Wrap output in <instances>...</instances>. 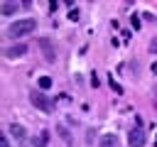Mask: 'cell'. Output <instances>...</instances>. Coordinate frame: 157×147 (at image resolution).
Segmentation results:
<instances>
[{
    "label": "cell",
    "mask_w": 157,
    "mask_h": 147,
    "mask_svg": "<svg viewBox=\"0 0 157 147\" xmlns=\"http://www.w3.org/2000/svg\"><path fill=\"white\" fill-rule=\"evenodd\" d=\"M37 29V20H15V22H10V27H7V37L10 39H22V37H27V34H32Z\"/></svg>",
    "instance_id": "1"
},
{
    "label": "cell",
    "mask_w": 157,
    "mask_h": 147,
    "mask_svg": "<svg viewBox=\"0 0 157 147\" xmlns=\"http://www.w3.org/2000/svg\"><path fill=\"white\" fill-rule=\"evenodd\" d=\"M29 103L37 108V110H42V113H52L54 110V100L47 96V93H42V91H29Z\"/></svg>",
    "instance_id": "2"
},
{
    "label": "cell",
    "mask_w": 157,
    "mask_h": 147,
    "mask_svg": "<svg viewBox=\"0 0 157 147\" xmlns=\"http://www.w3.org/2000/svg\"><path fill=\"white\" fill-rule=\"evenodd\" d=\"M128 145H130V147H145V145H147V132H145L140 125H135V127L130 130V135H128Z\"/></svg>",
    "instance_id": "3"
},
{
    "label": "cell",
    "mask_w": 157,
    "mask_h": 147,
    "mask_svg": "<svg viewBox=\"0 0 157 147\" xmlns=\"http://www.w3.org/2000/svg\"><path fill=\"white\" fill-rule=\"evenodd\" d=\"M39 49H42V54H44V59H47L49 64L56 61V51H54V44H52L49 37H39Z\"/></svg>",
    "instance_id": "4"
},
{
    "label": "cell",
    "mask_w": 157,
    "mask_h": 147,
    "mask_svg": "<svg viewBox=\"0 0 157 147\" xmlns=\"http://www.w3.org/2000/svg\"><path fill=\"white\" fill-rule=\"evenodd\" d=\"M7 132H10L17 142H25V140H27V127L20 125V123H10V125H7Z\"/></svg>",
    "instance_id": "5"
},
{
    "label": "cell",
    "mask_w": 157,
    "mask_h": 147,
    "mask_svg": "<svg viewBox=\"0 0 157 147\" xmlns=\"http://www.w3.org/2000/svg\"><path fill=\"white\" fill-rule=\"evenodd\" d=\"M2 54H5L7 59H17V56H25V54H27V44H22V42H20V44H12V47H7Z\"/></svg>",
    "instance_id": "6"
},
{
    "label": "cell",
    "mask_w": 157,
    "mask_h": 147,
    "mask_svg": "<svg viewBox=\"0 0 157 147\" xmlns=\"http://www.w3.org/2000/svg\"><path fill=\"white\" fill-rule=\"evenodd\" d=\"M17 10H20V2H2L0 5V15H5V17L7 15H15Z\"/></svg>",
    "instance_id": "7"
},
{
    "label": "cell",
    "mask_w": 157,
    "mask_h": 147,
    "mask_svg": "<svg viewBox=\"0 0 157 147\" xmlns=\"http://www.w3.org/2000/svg\"><path fill=\"white\" fill-rule=\"evenodd\" d=\"M56 132H59V137L64 140V145L66 147H74V140H71V132L64 127V125H56Z\"/></svg>",
    "instance_id": "8"
},
{
    "label": "cell",
    "mask_w": 157,
    "mask_h": 147,
    "mask_svg": "<svg viewBox=\"0 0 157 147\" xmlns=\"http://www.w3.org/2000/svg\"><path fill=\"white\" fill-rule=\"evenodd\" d=\"M98 147H118V137H115L113 132H108V135H103V137H101Z\"/></svg>",
    "instance_id": "9"
},
{
    "label": "cell",
    "mask_w": 157,
    "mask_h": 147,
    "mask_svg": "<svg viewBox=\"0 0 157 147\" xmlns=\"http://www.w3.org/2000/svg\"><path fill=\"white\" fill-rule=\"evenodd\" d=\"M47 145H49V130H42L39 137L34 140V147H47Z\"/></svg>",
    "instance_id": "10"
},
{
    "label": "cell",
    "mask_w": 157,
    "mask_h": 147,
    "mask_svg": "<svg viewBox=\"0 0 157 147\" xmlns=\"http://www.w3.org/2000/svg\"><path fill=\"white\" fill-rule=\"evenodd\" d=\"M52 86V78L49 76H39V88H49Z\"/></svg>",
    "instance_id": "11"
},
{
    "label": "cell",
    "mask_w": 157,
    "mask_h": 147,
    "mask_svg": "<svg viewBox=\"0 0 157 147\" xmlns=\"http://www.w3.org/2000/svg\"><path fill=\"white\" fill-rule=\"evenodd\" d=\"M108 83H110V88H113V91H115V93H118V96H120V93H123V88H120V83H118V81H113V78H110V81H108Z\"/></svg>",
    "instance_id": "12"
},
{
    "label": "cell",
    "mask_w": 157,
    "mask_h": 147,
    "mask_svg": "<svg viewBox=\"0 0 157 147\" xmlns=\"http://www.w3.org/2000/svg\"><path fill=\"white\" fill-rule=\"evenodd\" d=\"M69 20H74V22H78V10H71V12H69Z\"/></svg>",
    "instance_id": "13"
},
{
    "label": "cell",
    "mask_w": 157,
    "mask_h": 147,
    "mask_svg": "<svg viewBox=\"0 0 157 147\" xmlns=\"http://www.w3.org/2000/svg\"><path fill=\"white\" fill-rule=\"evenodd\" d=\"M0 147H10V140L5 135H0Z\"/></svg>",
    "instance_id": "14"
},
{
    "label": "cell",
    "mask_w": 157,
    "mask_h": 147,
    "mask_svg": "<svg viewBox=\"0 0 157 147\" xmlns=\"http://www.w3.org/2000/svg\"><path fill=\"white\" fill-rule=\"evenodd\" d=\"M132 27H135V29H140V17H137V15H132Z\"/></svg>",
    "instance_id": "15"
},
{
    "label": "cell",
    "mask_w": 157,
    "mask_h": 147,
    "mask_svg": "<svg viewBox=\"0 0 157 147\" xmlns=\"http://www.w3.org/2000/svg\"><path fill=\"white\" fill-rule=\"evenodd\" d=\"M150 51H152V54H157V39H152V42H150Z\"/></svg>",
    "instance_id": "16"
},
{
    "label": "cell",
    "mask_w": 157,
    "mask_h": 147,
    "mask_svg": "<svg viewBox=\"0 0 157 147\" xmlns=\"http://www.w3.org/2000/svg\"><path fill=\"white\" fill-rule=\"evenodd\" d=\"M56 7H59V2H56V0H52V2H49V12H54Z\"/></svg>",
    "instance_id": "17"
},
{
    "label": "cell",
    "mask_w": 157,
    "mask_h": 147,
    "mask_svg": "<svg viewBox=\"0 0 157 147\" xmlns=\"http://www.w3.org/2000/svg\"><path fill=\"white\" fill-rule=\"evenodd\" d=\"M152 71H155V74H157V64H152Z\"/></svg>",
    "instance_id": "18"
},
{
    "label": "cell",
    "mask_w": 157,
    "mask_h": 147,
    "mask_svg": "<svg viewBox=\"0 0 157 147\" xmlns=\"http://www.w3.org/2000/svg\"><path fill=\"white\" fill-rule=\"evenodd\" d=\"M155 142H157V140H155Z\"/></svg>",
    "instance_id": "19"
}]
</instances>
